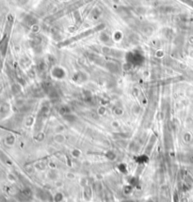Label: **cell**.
I'll use <instances>...</instances> for the list:
<instances>
[{"label": "cell", "instance_id": "6da1fadb", "mask_svg": "<svg viewBox=\"0 0 193 202\" xmlns=\"http://www.w3.org/2000/svg\"><path fill=\"white\" fill-rule=\"evenodd\" d=\"M32 197V194L29 189H25L17 195V198L21 202H28Z\"/></svg>", "mask_w": 193, "mask_h": 202}, {"label": "cell", "instance_id": "7a4b0ae2", "mask_svg": "<svg viewBox=\"0 0 193 202\" xmlns=\"http://www.w3.org/2000/svg\"><path fill=\"white\" fill-rule=\"evenodd\" d=\"M15 142V137L12 135V134H8L6 137H5V143L6 145L8 146H12Z\"/></svg>", "mask_w": 193, "mask_h": 202}]
</instances>
